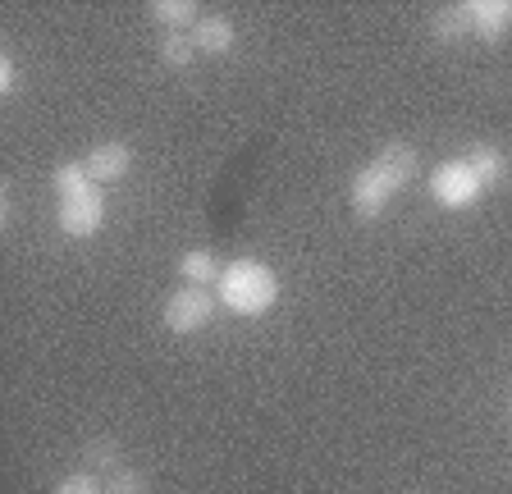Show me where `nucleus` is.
<instances>
[{"label":"nucleus","instance_id":"obj_1","mask_svg":"<svg viewBox=\"0 0 512 494\" xmlns=\"http://www.w3.org/2000/svg\"><path fill=\"white\" fill-rule=\"evenodd\" d=\"M412 174H416V147H407V142H389V147H380L362 170L352 174V188H348L352 215H357V220H375V215H384V206L394 202L407 183H412Z\"/></svg>","mask_w":512,"mask_h":494},{"label":"nucleus","instance_id":"obj_2","mask_svg":"<svg viewBox=\"0 0 512 494\" xmlns=\"http://www.w3.org/2000/svg\"><path fill=\"white\" fill-rule=\"evenodd\" d=\"M279 298V275L256 257H238L220 275V307L234 316H266Z\"/></svg>","mask_w":512,"mask_h":494},{"label":"nucleus","instance_id":"obj_3","mask_svg":"<svg viewBox=\"0 0 512 494\" xmlns=\"http://www.w3.org/2000/svg\"><path fill=\"white\" fill-rule=\"evenodd\" d=\"M215 307H220V298H211L206 289L179 284V289L165 298V307H160V321H165L170 334H197L215 321Z\"/></svg>","mask_w":512,"mask_h":494},{"label":"nucleus","instance_id":"obj_4","mask_svg":"<svg viewBox=\"0 0 512 494\" xmlns=\"http://www.w3.org/2000/svg\"><path fill=\"white\" fill-rule=\"evenodd\" d=\"M480 193H485V188H480L476 170L467 165V156H453V161L430 170V197H435L444 211H467V206L480 202Z\"/></svg>","mask_w":512,"mask_h":494},{"label":"nucleus","instance_id":"obj_5","mask_svg":"<svg viewBox=\"0 0 512 494\" xmlns=\"http://www.w3.org/2000/svg\"><path fill=\"white\" fill-rule=\"evenodd\" d=\"M55 225H60L69 238H92L96 229L106 225V193H101V188H87V193L60 197Z\"/></svg>","mask_w":512,"mask_h":494},{"label":"nucleus","instance_id":"obj_6","mask_svg":"<svg viewBox=\"0 0 512 494\" xmlns=\"http://www.w3.org/2000/svg\"><path fill=\"white\" fill-rule=\"evenodd\" d=\"M83 165H87V174H92L96 188H101V183H119L128 170H133V147L119 142V138L96 142V147L83 156Z\"/></svg>","mask_w":512,"mask_h":494},{"label":"nucleus","instance_id":"obj_7","mask_svg":"<svg viewBox=\"0 0 512 494\" xmlns=\"http://www.w3.org/2000/svg\"><path fill=\"white\" fill-rule=\"evenodd\" d=\"M462 10L480 42H503L512 33V0H467Z\"/></svg>","mask_w":512,"mask_h":494},{"label":"nucleus","instance_id":"obj_8","mask_svg":"<svg viewBox=\"0 0 512 494\" xmlns=\"http://www.w3.org/2000/svg\"><path fill=\"white\" fill-rule=\"evenodd\" d=\"M192 46H197V55H229L234 51V19L202 14L197 28H192Z\"/></svg>","mask_w":512,"mask_h":494},{"label":"nucleus","instance_id":"obj_9","mask_svg":"<svg viewBox=\"0 0 512 494\" xmlns=\"http://www.w3.org/2000/svg\"><path fill=\"white\" fill-rule=\"evenodd\" d=\"M467 165L476 170V179H480V188H499L503 179H508V151L503 147H494V142H476V147L467 151Z\"/></svg>","mask_w":512,"mask_h":494},{"label":"nucleus","instance_id":"obj_10","mask_svg":"<svg viewBox=\"0 0 512 494\" xmlns=\"http://www.w3.org/2000/svg\"><path fill=\"white\" fill-rule=\"evenodd\" d=\"M179 275H183V284H197V289H206V284H220V275H224V261L215 257L211 247H188L179 257Z\"/></svg>","mask_w":512,"mask_h":494},{"label":"nucleus","instance_id":"obj_11","mask_svg":"<svg viewBox=\"0 0 512 494\" xmlns=\"http://www.w3.org/2000/svg\"><path fill=\"white\" fill-rule=\"evenodd\" d=\"M197 19H202V10L192 0H156L151 5V23H160L165 33H188V28H197Z\"/></svg>","mask_w":512,"mask_h":494},{"label":"nucleus","instance_id":"obj_12","mask_svg":"<svg viewBox=\"0 0 512 494\" xmlns=\"http://www.w3.org/2000/svg\"><path fill=\"white\" fill-rule=\"evenodd\" d=\"M156 55L165 69H188L197 60V46H192V33H165L156 42Z\"/></svg>","mask_w":512,"mask_h":494},{"label":"nucleus","instance_id":"obj_13","mask_svg":"<svg viewBox=\"0 0 512 494\" xmlns=\"http://www.w3.org/2000/svg\"><path fill=\"white\" fill-rule=\"evenodd\" d=\"M51 188L60 197H74V193H87V188H96V183H92V174H87L83 161H64V165H55V170H51Z\"/></svg>","mask_w":512,"mask_h":494},{"label":"nucleus","instance_id":"obj_14","mask_svg":"<svg viewBox=\"0 0 512 494\" xmlns=\"http://www.w3.org/2000/svg\"><path fill=\"white\" fill-rule=\"evenodd\" d=\"M430 33H435L439 42H458V37H467L471 33L467 10H462V5H448V10H439L435 19H430Z\"/></svg>","mask_w":512,"mask_h":494},{"label":"nucleus","instance_id":"obj_15","mask_svg":"<svg viewBox=\"0 0 512 494\" xmlns=\"http://www.w3.org/2000/svg\"><path fill=\"white\" fill-rule=\"evenodd\" d=\"M106 494H151V485H147V476L133 472V467H115V476H110Z\"/></svg>","mask_w":512,"mask_h":494},{"label":"nucleus","instance_id":"obj_16","mask_svg":"<svg viewBox=\"0 0 512 494\" xmlns=\"http://www.w3.org/2000/svg\"><path fill=\"white\" fill-rule=\"evenodd\" d=\"M83 458L92 462V467H119V440L115 435H101V440H92L83 449Z\"/></svg>","mask_w":512,"mask_h":494},{"label":"nucleus","instance_id":"obj_17","mask_svg":"<svg viewBox=\"0 0 512 494\" xmlns=\"http://www.w3.org/2000/svg\"><path fill=\"white\" fill-rule=\"evenodd\" d=\"M55 494H106V485L96 481V476H87V472H74V476H64V481L55 485Z\"/></svg>","mask_w":512,"mask_h":494},{"label":"nucleus","instance_id":"obj_18","mask_svg":"<svg viewBox=\"0 0 512 494\" xmlns=\"http://www.w3.org/2000/svg\"><path fill=\"white\" fill-rule=\"evenodd\" d=\"M14 87H19V69H14V60L5 55V60H0V92H5V97H14Z\"/></svg>","mask_w":512,"mask_h":494},{"label":"nucleus","instance_id":"obj_19","mask_svg":"<svg viewBox=\"0 0 512 494\" xmlns=\"http://www.w3.org/2000/svg\"><path fill=\"white\" fill-rule=\"evenodd\" d=\"M508 417H512V403H508Z\"/></svg>","mask_w":512,"mask_h":494}]
</instances>
